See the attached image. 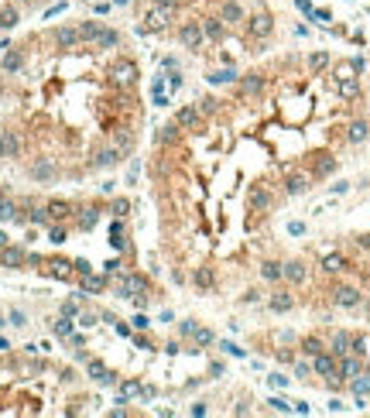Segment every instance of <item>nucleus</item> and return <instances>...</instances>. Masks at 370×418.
Returning <instances> with one entry per match:
<instances>
[{
    "label": "nucleus",
    "mask_w": 370,
    "mask_h": 418,
    "mask_svg": "<svg viewBox=\"0 0 370 418\" xmlns=\"http://www.w3.org/2000/svg\"><path fill=\"white\" fill-rule=\"evenodd\" d=\"M55 175V168L48 165V161H38L35 168H31V179H38V182H45V179H52Z\"/></svg>",
    "instance_id": "nucleus-27"
},
{
    "label": "nucleus",
    "mask_w": 370,
    "mask_h": 418,
    "mask_svg": "<svg viewBox=\"0 0 370 418\" xmlns=\"http://www.w3.org/2000/svg\"><path fill=\"white\" fill-rule=\"evenodd\" d=\"M312 367H315V373H322V377H336L333 353H315V357H312Z\"/></svg>",
    "instance_id": "nucleus-9"
},
{
    "label": "nucleus",
    "mask_w": 370,
    "mask_h": 418,
    "mask_svg": "<svg viewBox=\"0 0 370 418\" xmlns=\"http://www.w3.org/2000/svg\"><path fill=\"white\" fill-rule=\"evenodd\" d=\"M237 79V72H230V69H223V72H213L209 76V82H233Z\"/></svg>",
    "instance_id": "nucleus-39"
},
{
    "label": "nucleus",
    "mask_w": 370,
    "mask_h": 418,
    "mask_svg": "<svg viewBox=\"0 0 370 418\" xmlns=\"http://www.w3.org/2000/svg\"><path fill=\"white\" fill-rule=\"evenodd\" d=\"M339 93H343V96H357V82H353V76L339 72Z\"/></svg>",
    "instance_id": "nucleus-30"
},
{
    "label": "nucleus",
    "mask_w": 370,
    "mask_h": 418,
    "mask_svg": "<svg viewBox=\"0 0 370 418\" xmlns=\"http://www.w3.org/2000/svg\"><path fill=\"white\" fill-rule=\"evenodd\" d=\"M127 213H130L127 199H113V216H127Z\"/></svg>",
    "instance_id": "nucleus-42"
},
{
    "label": "nucleus",
    "mask_w": 370,
    "mask_h": 418,
    "mask_svg": "<svg viewBox=\"0 0 370 418\" xmlns=\"http://www.w3.org/2000/svg\"><path fill=\"white\" fill-rule=\"evenodd\" d=\"M100 31H103V28H100V21H82V24H79V38H96Z\"/></svg>",
    "instance_id": "nucleus-32"
},
{
    "label": "nucleus",
    "mask_w": 370,
    "mask_h": 418,
    "mask_svg": "<svg viewBox=\"0 0 370 418\" xmlns=\"http://www.w3.org/2000/svg\"><path fill=\"white\" fill-rule=\"evenodd\" d=\"M0 247H7V233H0Z\"/></svg>",
    "instance_id": "nucleus-53"
},
{
    "label": "nucleus",
    "mask_w": 370,
    "mask_h": 418,
    "mask_svg": "<svg viewBox=\"0 0 370 418\" xmlns=\"http://www.w3.org/2000/svg\"><path fill=\"white\" fill-rule=\"evenodd\" d=\"M367 134H370V127L363 124V120H357V124H350V141H353V144H360V141H367Z\"/></svg>",
    "instance_id": "nucleus-23"
},
{
    "label": "nucleus",
    "mask_w": 370,
    "mask_h": 418,
    "mask_svg": "<svg viewBox=\"0 0 370 418\" xmlns=\"http://www.w3.org/2000/svg\"><path fill=\"white\" fill-rule=\"evenodd\" d=\"M336 373H339V377H357V373H360V360L343 357V360H339V367H336Z\"/></svg>",
    "instance_id": "nucleus-20"
},
{
    "label": "nucleus",
    "mask_w": 370,
    "mask_h": 418,
    "mask_svg": "<svg viewBox=\"0 0 370 418\" xmlns=\"http://www.w3.org/2000/svg\"><path fill=\"white\" fill-rule=\"evenodd\" d=\"M357 302H360L357 288H336V305H343V309H353Z\"/></svg>",
    "instance_id": "nucleus-16"
},
{
    "label": "nucleus",
    "mask_w": 370,
    "mask_h": 418,
    "mask_svg": "<svg viewBox=\"0 0 370 418\" xmlns=\"http://www.w3.org/2000/svg\"><path fill=\"white\" fill-rule=\"evenodd\" d=\"M21 65H24V55H21V52H7V58H4V69H7V72H17Z\"/></svg>",
    "instance_id": "nucleus-31"
},
{
    "label": "nucleus",
    "mask_w": 370,
    "mask_h": 418,
    "mask_svg": "<svg viewBox=\"0 0 370 418\" xmlns=\"http://www.w3.org/2000/svg\"><path fill=\"white\" fill-rule=\"evenodd\" d=\"M82 278H86V281H82V284H86V292H103V278H96V274H82Z\"/></svg>",
    "instance_id": "nucleus-37"
},
{
    "label": "nucleus",
    "mask_w": 370,
    "mask_h": 418,
    "mask_svg": "<svg viewBox=\"0 0 370 418\" xmlns=\"http://www.w3.org/2000/svg\"><path fill=\"white\" fill-rule=\"evenodd\" d=\"M168 14H172V11H165V7H158V4H151L148 11H144V24H141V31H161L165 21H168Z\"/></svg>",
    "instance_id": "nucleus-1"
},
{
    "label": "nucleus",
    "mask_w": 370,
    "mask_h": 418,
    "mask_svg": "<svg viewBox=\"0 0 370 418\" xmlns=\"http://www.w3.org/2000/svg\"><path fill=\"white\" fill-rule=\"evenodd\" d=\"M17 155H21V134L0 130V158H17Z\"/></svg>",
    "instance_id": "nucleus-4"
},
{
    "label": "nucleus",
    "mask_w": 370,
    "mask_h": 418,
    "mask_svg": "<svg viewBox=\"0 0 370 418\" xmlns=\"http://www.w3.org/2000/svg\"><path fill=\"white\" fill-rule=\"evenodd\" d=\"M120 391H124V398H127V394H137L141 387H137V384H124V387H120Z\"/></svg>",
    "instance_id": "nucleus-51"
},
{
    "label": "nucleus",
    "mask_w": 370,
    "mask_h": 418,
    "mask_svg": "<svg viewBox=\"0 0 370 418\" xmlns=\"http://www.w3.org/2000/svg\"><path fill=\"white\" fill-rule=\"evenodd\" d=\"M202 38H206V34H202V24H196V21L182 24V31H178V41H182L185 48H199Z\"/></svg>",
    "instance_id": "nucleus-5"
},
{
    "label": "nucleus",
    "mask_w": 370,
    "mask_h": 418,
    "mask_svg": "<svg viewBox=\"0 0 370 418\" xmlns=\"http://www.w3.org/2000/svg\"><path fill=\"white\" fill-rule=\"evenodd\" d=\"M271 309H274V312H288V309H291V295L288 292H278L274 298H271Z\"/></svg>",
    "instance_id": "nucleus-28"
},
{
    "label": "nucleus",
    "mask_w": 370,
    "mask_h": 418,
    "mask_svg": "<svg viewBox=\"0 0 370 418\" xmlns=\"http://www.w3.org/2000/svg\"><path fill=\"white\" fill-rule=\"evenodd\" d=\"M52 274H58V278H69V274H72V264H69V260H52Z\"/></svg>",
    "instance_id": "nucleus-36"
},
{
    "label": "nucleus",
    "mask_w": 370,
    "mask_h": 418,
    "mask_svg": "<svg viewBox=\"0 0 370 418\" xmlns=\"http://www.w3.org/2000/svg\"><path fill=\"white\" fill-rule=\"evenodd\" d=\"M134 79H137V65L130 58H120L113 65V82L117 86H134Z\"/></svg>",
    "instance_id": "nucleus-2"
},
{
    "label": "nucleus",
    "mask_w": 370,
    "mask_h": 418,
    "mask_svg": "<svg viewBox=\"0 0 370 418\" xmlns=\"http://www.w3.org/2000/svg\"><path fill=\"white\" fill-rule=\"evenodd\" d=\"M302 346H305V353H309V357H315V353H322V343H319V339H305Z\"/></svg>",
    "instance_id": "nucleus-43"
},
{
    "label": "nucleus",
    "mask_w": 370,
    "mask_h": 418,
    "mask_svg": "<svg viewBox=\"0 0 370 418\" xmlns=\"http://www.w3.org/2000/svg\"><path fill=\"white\" fill-rule=\"evenodd\" d=\"M333 171H336V158H322V161L312 165V175H319V179H322V175H333Z\"/></svg>",
    "instance_id": "nucleus-26"
},
{
    "label": "nucleus",
    "mask_w": 370,
    "mask_h": 418,
    "mask_svg": "<svg viewBox=\"0 0 370 418\" xmlns=\"http://www.w3.org/2000/svg\"><path fill=\"white\" fill-rule=\"evenodd\" d=\"M31 223H48V209H35L31 213Z\"/></svg>",
    "instance_id": "nucleus-45"
},
{
    "label": "nucleus",
    "mask_w": 370,
    "mask_h": 418,
    "mask_svg": "<svg viewBox=\"0 0 370 418\" xmlns=\"http://www.w3.org/2000/svg\"><path fill=\"white\" fill-rule=\"evenodd\" d=\"M55 333H58V336H72V322H69V316H62V319L55 322Z\"/></svg>",
    "instance_id": "nucleus-40"
},
{
    "label": "nucleus",
    "mask_w": 370,
    "mask_h": 418,
    "mask_svg": "<svg viewBox=\"0 0 370 418\" xmlns=\"http://www.w3.org/2000/svg\"><path fill=\"white\" fill-rule=\"evenodd\" d=\"M62 240H65V230L55 226V230H52V244H62Z\"/></svg>",
    "instance_id": "nucleus-48"
},
{
    "label": "nucleus",
    "mask_w": 370,
    "mask_h": 418,
    "mask_svg": "<svg viewBox=\"0 0 370 418\" xmlns=\"http://www.w3.org/2000/svg\"><path fill=\"white\" fill-rule=\"evenodd\" d=\"M89 377L92 381H103V384H110L113 377H110V370H106L103 363H96V360H89Z\"/></svg>",
    "instance_id": "nucleus-25"
},
{
    "label": "nucleus",
    "mask_w": 370,
    "mask_h": 418,
    "mask_svg": "<svg viewBox=\"0 0 370 418\" xmlns=\"http://www.w3.org/2000/svg\"><path fill=\"white\" fill-rule=\"evenodd\" d=\"M55 41H58V45H65V48H72L76 41H79V31H76V28H58Z\"/></svg>",
    "instance_id": "nucleus-21"
},
{
    "label": "nucleus",
    "mask_w": 370,
    "mask_h": 418,
    "mask_svg": "<svg viewBox=\"0 0 370 418\" xmlns=\"http://www.w3.org/2000/svg\"><path fill=\"white\" fill-rule=\"evenodd\" d=\"M261 274H264L267 281H278V278H281V264H274V260H264V268H261Z\"/></svg>",
    "instance_id": "nucleus-33"
},
{
    "label": "nucleus",
    "mask_w": 370,
    "mask_h": 418,
    "mask_svg": "<svg viewBox=\"0 0 370 418\" xmlns=\"http://www.w3.org/2000/svg\"><path fill=\"white\" fill-rule=\"evenodd\" d=\"M117 41H120V34H117V31H106V28H103V31L96 34V45H100V48H113Z\"/></svg>",
    "instance_id": "nucleus-29"
},
{
    "label": "nucleus",
    "mask_w": 370,
    "mask_h": 418,
    "mask_svg": "<svg viewBox=\"0 0 370 418\" xmlns=\"http://www.w3.org/2000/svg\"><path fill=\"white\" fill-rule=\"evenodd\" d=\"M0 264L4 268H21V264H28V254H24L21 247H0Z\"/></svg>",
    "instance_id": "nucleus-7"
},
{
    "label": "nucleus",
    "mask_w": 370,
    "mask_h": 418,
    "mask_svg": "<svg viewBox=\"0 0 370 418\" xmlns=\"http://www.w3.org/2000/svg\"><path fill=\"white\" fill-rule=\"evenodd\" d=\"M247 199H250V206H254V209H271V206H274V199H271V192H267V189H250V195H247Z\"/></svg>",
    "instance_id": "nucleus-15"
},
{
    "label": "nucleus",
    "mask_w": 370,
    "mask_h": 418,
    "mask_svg": "<svg viewBox=\"0 0 370 418\" xmlns=\"http://www.w3.org/2000/svg\"><path fill=\"white\" fill-rule=\"evenodd\" d=\"M175 124H178V130H199V124H202L199 106H182V110L175 113Z\"/></svg>",
    "instance_id": "nucleus-3"
},
{
    "label": "nucleus",
    "mask_w": 370,
    "mask_h": 418,
    "mask_svg": "<svg viewBox=\"0 0 370 418\" xmlns=\"http://www.w3.org/2000/svg\"><path fill=\"white\" fill-rule=\"evenodd\" d=\"M144 288H148V281H144L141 274H127V278H124V284H120V292H124V295H141Z\"/></svg>",
    "instance_id": "nucleus-14"
},
{
    "label": "nucleus",
    "mask_w": 370,
    "mask_h": 418,
    "mask_svg": "<svg viewBox=\"0 0 370 418\" xmlns=\"http://www.w3.org/2000/svg\"><path fill=\"white\" fill-rule=\"evenodd\" d=\"M151 4H158V7H165V11H175V7H178V0H151Z\"/></svg>",
    "instance_id": "nucleus-47"
},
{
    "label": "nucleus",
    "mask_w": 370,
    "mask_h": 418,
    "mask_svg": "<svg viewBox=\"0 0 370 418\" xmlns=\"http://www.w3.org/2000/svg\"><path fill=\"white\" fill-rule=\"evenodd\" d=\"M14 24H17V11L14 7H4L0 11V28H14Z\"/></svg>",
    "instance_id": "nucleus-35"
},
{
    "label": "nucleus",
    "mask_w": 370,
    "mask_h": 418,
    "mask_svg": "<svg viewBox=\"0 0 370 418\" xmlns=\"http://www.w3.org/2000/svg\"><path fill=\"white\" fill-rule=\"evenodd\" d=\"M322 268L329 274H336V271H343V268H346V260H343V254H326L322 257Z\"/></svg>",
    "instance_id": "nucleus-22"
},
{
    "label": "nucleus",
    "mask_w": 370,
    "mask_h": 418,
    "mask_svg": "<svg viewBox=\"0 0 370 418\" xmlns=\"http://www.w3.org/2000/svg\"><path fill=\"white\" fill-rule=\"evenodd\" d=\"M247 28H250L254 38H264V34L271 31V14H254V17L247 21Z\"/></svg>",
    "instance_id": "nucleus-12"
},
{
    "label": "nucleus",
    "mask_w": 370,
    "mask_h": 418,
    "mask_svg": "<svg viewBox=\"0 0 370 418\" xmlns=\"http://www.w3.org/2000/svg\"><path fill=\"white\" fill-rule=\"evenodd\" d=\"M0 219H17V206L11 199H0Z\"/></svg>",
    "instance_id": "nucleus-34"
},
{
    "label": "nucleus",
    "mask_w": 370,
    "mask_h": 418,
    "mask_svg": "<svg viewBox=\"0 0 370 418\" xmlns=\"http://www.w3.org/2000/svg\"><path fill=\"white\" fill-rule=\"evenodd\" d=\"M120 158H124V151H120V147H103V151L96 155V161H92V165H96V168H113Z\"/></svg>",
    "instance_id": "nucleus-10"
},
{
    "label": "nucleus",
    "mask_w": 370,
    "mask_h": 418,
    "mask_svg": "<svg viewBox=\"0 0 370 418\" xmlns=\"http://www.w3.org/2000/svg\"><path fill=\"white\" fill-rule=\"evenodd\" d=\"M175 137H178V124H168V127H161V130H158V134H154V141H158V144H172Z\"/></svg>",
    "instance_id": "nucleus-24"
},
{
    "label": "nucleus",
    "mask_w": 370,
    "mask_h": 418,
    "mask_svg": "<svg viewBox=\"0 0 370 418\" xmlns=\"http://www.w3.org/2000/svg\"><path fill=\"white\" fill-rule=\"evenodd\" d=\"M192 336H196L199 343H213V333H209V329H196V333H192Z\"/></svg>",
    "instance_id": "nucleus-44"
},
{
    "label": "nucleus",
    "mask_w": 370,
    "mask_h": 418,
    "mask_svg": "<svg viewBox=\"0 0 370 418\" xmlns=\"http://www.w3.org/2000/svg\"><path fill=\"white\" fill-rule=\"evenodd\" d=\"M240 93H243V96H257V93H264V76H261V72L243 76V79H240Z\"/></svg>",
    "instance_id": "nucleus-8"
},
{
    "label": "nucleus",
    "mask_w": 370,
    "mask_h": 418,
    "mask_svg": "<svg viewBox=\"0 0 370 418\" xmlns=\"http://www.w3.org/2000/svg\"><path fill=\"white\" fill-rule=\"evenodd\" d=\"M353 391H370V381H353Z\"/></svg>",
    "instance_id": "nucleus-52"
},
{
    "label": "nucleus",
    "mask_w": 370,
    "mask_h": 418,
    "mask_svg": "<svg viewBox=\"0 0 370 418\" xmlns=\"http://www.w3.org/2000/svg\"><path fill=\"white\" fill-rule=\"evenodd\" d=\"M62 312H65V316H76V312H79V305H76V302H65V305H62Z\"/></svg>",
    "instance_id": "nucleus-49"
},
{
    "label": "nucleus",
    "mask_w": 370,
    "mask_h": 418,
    "mask_svg": "<svg viewBox=\"0 0 370 418\" xmlns=\"http://www.w3.org/2000/svg\"><path fill=\"white\" fill-rule=\"evenodd\" d=\"M329 65V55H312V69H326Z\"/></svg>",
    "instance_id": "nucleus-46"
},
{
    "label": "nucleus",
    "mask_w": 370,
    "mask_h": 418,
    "mask_svg": "<svg viewBox=\"0 0 370 418\" xmlns=\"http://www.w3.org/2000/svg\"><path fill=\"white\" fill-rule=\"evenodd\" d=\"M220 17L226 24H237V21H243V7L237 4V0H223V7H220Z\"/></svg>",
    "instance_id": "nucleus-11"
},
{
    "label": "nucleus",
    "mask_w": 370,
    "mask_h": 418,
    "mask_svg": "<svg viewBox=\"0 0 370 418\" xmlns=\"http://www.w3.org/2000/svg\"><path fill=\"white\" fill-rule=\"evenodd\" d=\"M281 278H288V281H305V268H302L298 260H288V264H281Z\"/></svg>",
    "instance_id": "nucleus-17"
},
{
    "label": "nucleus",
    "mask_w": 370,
    "mask_h": 418,
    "mask_svg": "<svg viewBox=\"0 0 370 418\" xmlns=\"http://www.w3.org/2000/svg\"><path fill=\"white\" fill-rule=\"evenodd\" d=\"M117 4H130V0H117Z\"/></svg>",
    "instance_id": "nucleus-54"
},
{
    "label": "nucleus",
    "mask_w": 370,
    "mask_h": 418,
    "mask_svg": "<svg viewBox=\"0 0 370 418\" xmlns=\"http://www.w3.org/2000/svg\"><path fill=\"white\" fill-rule=\"evenodd\" d=\"M196 284H199V288H213L216 278H213V271H196Z\"/></svg>",
    "instance_id": "nucleus-38"
},
{
    "label": "nucleus",
    "mask_w": 370,
    "mask_h": 418,
    "mask_svg": "<svg viewBox=\"0 0 370 418\" xmlns=\"http://www.w3.org/2000/svg\"><path fill=\"white\" fill-rule=\"evenodd\" d=\"M202 34H206V38H213V41H220V38H223V17H206Z\"/></svg>",
    "instance_id": "nucleus-19"
},
{
    "label": "nucleus",
    "mask_w": 370,
    "mask_h": 418,
    "mask_svg": "<svg viewBox=\"0 0 370 418\" xmlns=\"http://www.w3.org/2000/svg\"><path fill=\"white\" fill-rule=\"evenodd\" d=\"M72 268H76V271H79V274H89V264H86V260H76Z\"/></svg>",
    "instance_id": "nucleus-50"
},
{
    "label": "nucleus",
    "mask_w": 370,
    "mask_h": 418,
    "mask_svg": "<svg viewBox=\"0 0 370 418\" xmlns=\"http://www.w3.org/2000/svg\"><path fill=\"white\" fill-rule=\"evenodd\" d=\"M309 185H312V175L295 171V175H288V182H285V192L288 195H302V192H309Z\"/></svg>",
    "instance_id": "nucleus-6"
},
{
    "label": "nucleus",
    "mask_w": 370,
    "mask_h": 418,
    "mask_svg": "<svg viewBox=\"0 0 370 418\" xmlns=\"http://www.w3.org/2000/svg\"><path fill=\"white\" fill-rule=\"evenodd\" d=\"M92 223H96V209H82V216H79V226H82V230H89Z\"/></svg>",
    "instance_id": "nucleus-41"
},
{
    "label": "nucleus",
    "mask_w": 370,
    "mask_h": 418,
    "mask_svg": "<svg viewBox=\"0 0 370 418\" xmlns=\"http://www.w3.org/2000/svg\"><path fill=\"white\" fill-rule=\"evenodd\" d=\"M353 339L357 336H350V333H336L333 336V357H346L353 350Z\"/></svg>",
    "instance_id": "nucleus-13"
},
{
    "label": "nucleus",
    "mask_w": 370,
    "mask_h": 418,
    "mask_svg": "<svg viewBox=\"0 0 370 418\" xmlns=\"http://www.w3.org/2000/svg\"><path fill=\"white\" fill-rule=\"evenodd\" d=\"M45 209H48V219H65V216L72 213V206H69V203H62V199H52Z\"/></svg>",
    "instance_id": "nucleus-18"
}]
</instances>
